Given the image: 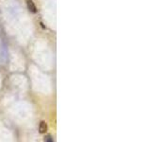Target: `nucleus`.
I'll list each match as a JSON object with an SVG mask.
<instances>
[{
  "label": "nucleus",
  "mask_w": 151,
  "mask_h": 142,
  "mask_svg": "<svg viewBox=\"0 0 151 142\" xmlns=\"http://www.w3.org/2000/svg\"><path fill=\"white\" fill-rule=\"evenodd\" d=\"M26 2H27V8L28 9L33 12V13H35L37 12V9H36V6H35V4L33 3L32 0H26Z\"/></svg>",
  "instance_id": "1"
},
{
  "label": "nucleus",
  "mask_w": 151,
  "mask_h": 142,
  "mask_svg": "<svg viewBox=\"0 0 151 142\" xmlns=\"http://www.w3.org/2000/svg\"><path fill=\"white\" fill-rule=\"evenodd\" d=\"M47 131V124L45 122V121H42L39 125V132L41 134H45Z\"/></svg>",
  "instance_id": "2"
},
{
  "label": "nucleus",
  "mask_w": 151,
  "mask_h": 142,
  "mask_svg": "<svg viewBox=\"0 0 151 142\" xmlns=\"http://www.w3.org/2000/svg\"><path fill=\"white\" fill-rule=\"evenodd\" d=\"M45 141H53V139H52V137H51L50 135L46 136L45 138Z\"/></svg>",
  "instance_id": "3"
}]
</instances>
